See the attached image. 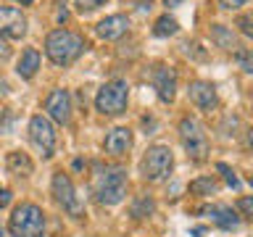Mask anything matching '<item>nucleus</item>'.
I'll return each mask as SVG.
<instances>
[{
	"instance_id": "20",
	"label": "nucleus",
	"mask_w": 253,
	"mask_h": 237,
	"mask_svg": "<svg viewBox=\"0 0 253 237\" xmlns=\"http://www.w3.org/2000/svg\"><path fill=\"white\" fill-rule=\"evenodd\" d=\"M177 32H179V21L169 13L158 16L156 24H153V35L156 37H171V35H177Z\"/></svg>"
},
{
	"instance_id": "19",
	"label": "nucleus",
	"mask_w": 253,
	"mask_h": 237,
	"mask_svg": "<svg viewBox=\"0 0 253 237\" xmlns=\"http://www.w3.org/2000/svg\"><path fill=\"white\" fill-rule=\"evenodd\" d=\"M190 193L198 195V198L216 195L219 193V182H216V177H198V179L190 182Z\"/></svg>"
},
{
	"instance_id": "33",
	"label": "nucleus",
	"mask_w": 253,
	"mask_h": 237,
	"mask_svg": "<svg viewBox=\"0 0 253 237\" xmlns=\"http://www.w3.org/2000/svg\"><path fill=\"white\" fill-rule=\"evenodd\" d=\"M0 237H8V235H5V229H3V224H0Z\"/></svg>"
},
{
	"instance_id": "2",
	"label": "nucleus",
	"mask_w": 253,
	"mask_h": 237,
	"mask_svg": "<svg viewBox=\"0 0 253 237\" xmlns=\"http://www.w3.org/2000/svg\"><path fill=\"white\" fill-rule=\"evenodd\" d=\"M84 47H87L84 37L71 29H53L45 40V55L55 66H71L84 53Z\"/></svg>"
},
{
	"instance_id": "23",
	"label": "nucleus",
	"mask_w": 253,
	"mask_h": 237,
	"mask_svg": "<svg viewBox=\"0 0 253 237\" xmlns=\"http://www.w3.org/2000/svg\"><path fill=\"white\" fill-rule=\"evenodd\" d=\"M235 58H237V63H240V69L245 71V74H253V53L251 50L240 47V50L235 53Z\"/></svg>"
},
{
	"instance_id": "15",
	"label": "nucleus",
	"mask_w": 253,
	"mask_h": 237,
	"mask_svg": "<svg viewBox=\"0 0 253 237\" xmlns=\"http://www.w3.org/2000/svg\"><path fill=\"white\" fill-rule=\"evenodd\" d=\"M126 32H129V19H126L124 13L106 16V19L98 24V35L103 40H122Z\"/></svg>"
},
{
	"instance_id": "3",
	"label": "nucleus",
	"mask_w": 253,
	"mask_h": 237,
	"mask_svg": "<svg viewBox=\"0 0 253 237\" xmlns=\"http://www.w3.org/2000/svg\"><path fill=\"white\" fill-rule=\"evenodd\" d=\"M8 237H45V213L37 203L16 205L8 219Z\"/></svg>"
},
{
	"instance_id": "24",
	"label": "nucleus",
	"mask_w": 253,
	"mask_h": 237,
	"mask_svg": "<svg viewBox=\"0 0 253 237\" xmlns=\"http://www.w3.org/2000/svg\"><path fill=\"white\" fill-rule=\"evenodd\" d=\"M106 3V0H74L77 11L79 13H90V11H98V8Z\"/></svg>"
},
{
	"instance_id": "18",
	"label": "nucleus",
	"mask_w": 253,
	"mask_h": 237,
	"mask_svg": "<svg viewBox=\"0 0 253 237\" xmlns=\"http://www.w3.org/2000/svg\"><path fill=\"white\" fill-rule=\"evenodd\" d=\"M37 69H40V50L37 47H27V50L21 53L19 63H16V74L21 79H32L37 74Z\"/></svg>"
},
{
	"instance_id": "27",
	"label": "nucleus",
	"mask_w": 253,
	"mask_h": 237,
	"mask_svg": "<svg viewBox=\"0 0 253 237\" xmlns=\"http://www.w3.org/2000/svg\"><path fill=\"white\" fill-rule=\"evenodd\" d=\"M248 0H219V5L224 8V11H237V8H243Z\"/></svg>"
},
{
	"instance_id": "13",
	"label": "nucleus",
	"mask_w": 253,
	"mask_h": 237,
	"mask_svg": "<svg viewBox=\"0 0 253 237\" xmlns=\"http://www.w3.org/2000/svg\"><path fill=\"white\" fill-rule=\"evenodd\" d=\"M132 142H134V137H132L129 126H114V129L106 134V140H103V150L114 158H122L132 150Z\"/></svg>"
},
{
	"instance_id": "8",
	"label": "nucleus",
	"mask_w": 253,
	"mask_h": 237,
	"mask_svg": "<svg viewBox=\"0 0 253 237\" xmlns=\"http://www.w3.org/2000/svg\"><path fill=\"white\" fill-rule=\"evenodd\" d=\"M29 142L42 158H53L55 153V129L45 114H35L29 118Z\"/></svg>"
},
{
	"instance_id": "14",
	"label": "nucleus",
	"mask_w": 253,
	"mask_h": 237,
	"mask_svg": "<svg viewBox=\"0 0 253 237\" xmlns=\"http://www.w3.org/2000/svg\"><path fill=\"white\" fill-rule=\"evenodd\" d=\"M201 216H209L216 227H221V229H237L240 227V216L229 208V205H221V203H211V205H203L201 211Z\"/></svg>"
},
{
	"instance_id": "9",
	"label": "nucleus",
	"mask_w": 253,
	"mask_h": 237,
	"mask_svg": "<svg viewBox=\"0 0 253 237\" xmlns=\"http://www.w3.org/2000/svg\"><path fill=\"white\" fill-rule=\"evenodd\" d=\"M71 95L66 90H50L47 92V98H45V114L50 121L55 124H63L66 126L71 121Z\"/></svg>"
},
{
	"instance_id": "1",
	"label": "nucleus",
	"mask_w": 253,
	"mask_h": 237,
	"mask_svg": "<svg viewBox=\"0 0 253 237\" xmlns=\"http://www.w3.org/2000/svg\"><path fill=\"white\" fill-rule=\"evenodd\" d=\"M126 169L122 166H98L92 177V195L100 205H119L126 198Z\"/></svg>"
},
{
	"instance_id": "21",
	"label": "nucleus",
	"mask_w": 253,
	"mask_h": 237,
	"mask_svg": "<svg viewBox=\"0 0 253 237\" xmlns=\"http://www.w3.org/2000/svg\"><path fill=\"white\" fill-rule=\"evenodd\" d=\"M153 211H156V203H153V198H148V195H142L140 200L132 205V216H134V219H145V216H150Z\"/></svg>"
},
{
	"instance_id": "34",
	"label": "nucleus",
	"mask_w": 253,
	"mask_h": 237,
	"mask_svg": "<svg viewBox=\"0 0 253 237\" xmlns=\"http://www.w3.org/2000/svg\"><path fill=\"white\" fill-rule=\"evenodd\" d=\"M251 187H253V177H251Z\"/></svg>"
},
{
	"instance_id": "26",
	"label": "nucleus",
	"mask_w": 253,
	"mask_h": 237,
	"mask_svg": "<svg viewBox=\"0 0 253 237\" xmlns=\"http://www.w3.org/2000/svg\"><path fill=\"white\" fill-rule=\"evenodd\" d=\"M237 211H240L245 219H251V221H253V198H251V195L240 198V200H237Z\"/></svg>"
},
{
	"instance_id": "29",
	"label": "nucleus",
	"mask_w": 253,
	"mask_h": 237,
	"mask_svg": "<svg viewBox=\"0 0 253 237\" xmlns=\"http://www.w3.org/2000/svg\"><path fill=\"white\" fill-rule=\"evenodd\" d=\"M11 200H13V193H11V190H5V187H0V208L11 205Z\"/></svg>"
},
{
	"instance_id": "12",
	"label": "nucleus",
	"mask_w": 253,
	"mask_h": 237,
	"mask_svg": "<svg viewBox=\"0 0 253 237\" xmlns=\"http://www.w3.org/2000/svg\"><path fill=\"white\" fill-rule=\"evenodd\" d=\"M153 87H156V95L161 103H171L177 98V71L171 66H156L153 69Z\"/></svg>"
},
{
	"instance_id": "31",
	"label": "nucleus",
	"mask_w": 253,
	"mask_h": 237,
	"mask_svg": "<svg viewBox=\"0 0 253 237\" xmlns=\"http://www.w3.org/2000/svg\"><path fill=\"white\" fill-rule=\"evenodd\" d=\"M164 3H166V5H169V8H174V5H179V3H185V0H164Z\"/></svg>"
},
{
	"instance_id": "30",
	"label": "nucleus",
	"mask_w": 253,
	"mask_h": 237,
	"mask_svg": "<svg viewBox=\"0 0 253 237\" xmlns=\"http://www.w3.org/2000/svg\"><path fill=\"white\" fill-rule=\"evenodd\" d=\"M243 145L248 148V150H253V126H248L245 129V137H243Z\"/></svg>"
},
{
	"instance_id": "28",
	"label": "nucleus",
	"mask_w": 253,
	"mask_h": 237,
	"mask_svg": "<svg viewBox=\"0 0 253 237\" xmlns=\"http://www.w3.org/2000/svg\"><path fill=\"white\" fill-rule=\"evenodd\" d=\"M11 58V47H8V42H5V37H0V66Z\"/></svg>"
},
{
	"instance_id": "7",
	"label": "nucleus",
	"mask_w": 253,
	"mask_h": 237,
	"mask_svg": "<svg viewBox=\"0 0 253 237\" xmlns=\"http://www.w3.org/2000/svg\"><path fill=\"white\" fill-rule=\"evenodd\" d=\"M50 190H53L55 203H58L66 213H71L74 219H79L84 213V205H82V200H79V195H77V190H74V182L69 179L66 171H55L53 174Z\"/></svg>"
},
{
	"instance_id": "11",
	"label": "nucleus",
	"mask_w": 253,
	"mask_h": 237,
	"mask_svg": "<svg viewBox=\"0 0 253 237\" xmlns=\"http://www.w3.org/2000/svg\"><path fill=\"white\" fill-rule=\"evenodd\" d=\"M27 35V16L19 8H0V37L5 40H21Z\"/></svg>"
},
{
	"instance_id": "5",
	"label": "nucleus",
	"mask_w": 253,
	"mask_h": 237,
	"mask_svg": "<svg viewBox=\"0 0 253 237\" xmlns=\"http://www.w3.org/2000/svg\"><path fill=\"white\" fill-rule=\"evenodd\" d=\"M174 171V153L169 145H150L140 161V174L145 182H166Z\"/></svg>"
},
{
	"instance_id": "25",
	"label": "nucleus",
	"mask_w": 253,
	"mask_h": 237,
	"mask_svg": "<svg viewBox=\"0 0 253 237\" xmlns=\"http://www.w3.org/2000/svg\"><path fill=\"white\" fill-rule=\"evenodd\" d=\"M237 27H240V32L245 37L253 40V13H243L240 19H237Z\"/></svg>"
},
{
	"instance_id": "16",
	"label": "nucleus",
	"mask_w": 253,
	"mask_h": 237,
	"mask_svg": "<svg viewBox=\"0 0 253 237\" xmlns=\"http://www.w3.org/2000/svg\"><path fill=\"white\" fill-rule=\"evenodd\" d=\"M5 166H8V171H11L13 177H19V179H27V177H32V171H35L32 158L27 153H21V150H11L8 158H5Z\"/></svg>"
},
{
	"instance_id": "17",
	"label": "nucleus",
	"mask_w": 253,
	"mask_h": 237,
	"mask_svg": "<svg viewBox=\"0 0 253 237\" xmlns=\"http://www.w3.org/2000/svg\"><path fill=\"white\" fill-rule=\"evenodd\" d=\"M211 40L213 45L221 47V50H229V53H237L240 50V42H237V35L224 24H211Z\"/></svg>"
},
{
	"instance_id": "22",
	"label": "nucleus",
	"mask_w": 253,
	"mask_h": 237,
	"mask_svg": "<svg viewBox=\"0 0 253 237\" xmlns=\"http://www.w3.org/2000/svg\"><path fill=\"white\" fill-rule=\"evenodd\" d=\"M216 171L221 174V177H224V182H227V185L232 187V190H240V179H237V174L229 169L227 163H216Z\"/></svg>"
},
{
	"instance_id": "6",
	"label": "nucleus",
	"mask_w": 253,
	"mask_h": 237,
	"mask_svg": "<svg viewBox=\"0 0 253 237\" xmlns=\"http://www.w3.org/2000/svg\"><path fill=\"white\" fill-rule=\"evenodd\" d=\"M126 103H129V84L124 79H111L98 90L95 95V108L103 116H119L126 111Z\"/></svg>"
},
{
	"instance_id": "10",
	"label": "nucleus",
	"mask_w": 253,
	"mask_h": 237,
	"mask_svg": "<svg viewBox=\"0 0 253 237\" xmlns=\"http://www.w3.org/2000/svg\"><path fill=\"white\" fill-rule=\"evenodd\" d=\"M187 98L198 111H206V114H211V111L219 106L216 87H213L211 82H206V79H195V82L187 84Z\"/></svg>"
},
{
	"instance_id": "32",
	"label": "nucleus",
	"mask_w": 253,
	"mask_h": 237,
	"mask_svg": "<svg viewBox=\"0 0 253 237\" xmlns=\"http://www.w3.org/2000/svg\"><path fill=\"white\" fill-rule=\"evenodd\" d=\"M16 3H21V5H32L35 0H16Z\"/></svg>"
},
{
	"instance_id": "4",
	"label": "nucleus",
	"mask_w": 253,
	"mask_h": 237,
	"mask_svg": "<svg viewBox=\"0 0 253 237\" xmlns=\"http://www.w3.org/2000/svg\"><path fill=\"white\" fill-rule=\"evenodd\" d=\"M179 140H182V148H185L190 161L203 163L206 158H209V150H211L209 132H206V126L198 121L195 116H182L179 118Z\"/></svg>"
}]
</instances>
